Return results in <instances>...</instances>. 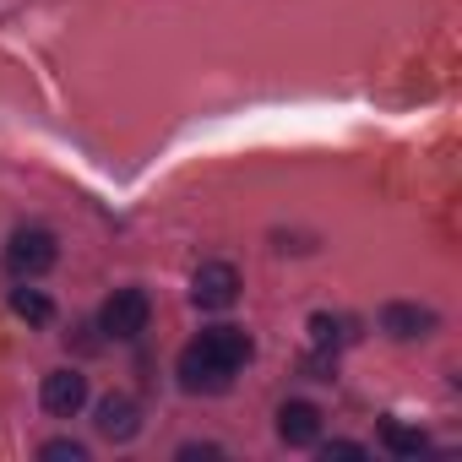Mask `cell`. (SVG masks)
<instances>
[{
	"instance_id": "ba28073f",
	"label": "cell",
	"mask_w": 462,
	"mask_h": 462,
	"mask_svg": "<svg viewBox=\"0 0 462 462\" xmlns=\"http://www.w3.org/2000/svg\"><path fill=\"white\" fill-rule=\"evenodd\" d=\"M228 381H235V375H228L223 365H212L196 343L180 354V386H185V392H223Z\"/></svg>"
},
{
	"instance_id": "4fadbf2b",
	"label": "cell",
	"mask_w": 462,
	"mask_h": 462,
	"mask_svg": "<svg viewBox=\"0 0 462 462\" xmlns=\"http://www.w3.org/2000/svg\"><path fill=\"white\" fill-rule=\"evenodd\" d=\"M39 457H50V462H88V446L82 440H50Z\"/></svg>"
},
{
	"instance_id": "6da1fadb",
	"label": "cell",
	"mask_w": 462,
	"mask_h": 462,
	"mask_svg": "<svg viewBox=\"0 0 462 462\" xmlns=\"http://www.w3.org/2000/svg\"><path fill=\"white\" fill-rule=\"evenodd\" d=\"M55 256H60V245H55L50 228H39V223L17 228V235L6 240V267H12L23 283H28V278H44V273L55 267Z\"/></svg>"
},
{
	"instance_id": "30bf717a",
	"label": "cell",
	"mask_w": 462,
	"mask_h": 462,
	"mask_svg": "<svg viewBox=\"0 0 462 462\" xmlns=\"http://www.w3.org/2000/svg\"><path fill=\"white\" fill-rule=\"evenodd\" d=\"M310 337H316V348L321 354H332V348H343V343H354V321L348 316H310Z\"/></svg>"
},
{
	"instance_id": "3957f363",
	"label": "cell",
	"mask_w": 462,
	"mask_h": 462,
	"mask_svg": "<svg viewBox=\"0 0 462 462\" xmlns=\"http://www.w3.org/2000/svg\"><path fill=\"white\" fill-rule=\"evenodd\" d=\"M235 300H240V273L228 267V262L196 267V278H190V305L196 310H228Z\"/></svg>"
},
{
	"instance_id": "5bb4252c",
	"label": "cell",
	"mask_w": 462,
	"mask_h": 462,
	"mask_svg": "<svg viewBox=\"0 0 462 462\" xmlns=\"http://www.w3.org/2000/svg\"><path fill=\"white\" fill-rule=\"evenodd\" d=\"M321 451H327V462H332V457H343V462H359V457H365V446H359V440H327Z\"/></svg>"
},
{
	"instance_id": "8992f818",
	"label": "cell",
	"mask_w": 462,
	"mask_h": 462,
	"mask_svg": "<svg viewBox=\"0 0 462 462\" xmlns=\"http://www.w3.org/2000/svg\"><path fill=\"white\" fill-rule=\"evenodd\" d=\"M142 430V408L125 397V392H109L104 402H98V435L104 440H131Z\"/></svg>"
},
{
	"instance_id": "7a4b0ae2",
	"label": "cell",
	"mask_w": 462,
	"mask_h": 462,
	"mask_svg": "<svg viewBox=\"0 0 462 462\" xmlns=\"http://www.w3.org/2000/svg\"><path fill=\"white\" fill-rule=\"evenodd\" d=\"M147 316H152V300H147L142 289H115V294L104 300V310H98V327H104V337L131 343V337L147 332Z\"/></svg>"
},
{
	"instance_id": "277c9868",
	"label": "cell",
	"mask_w": 462,
	"mask_h": 462,
	"mask_svg": "<svg viewBox=\"0 0 462 462\" xmlns=\"http://www.w3.org/2000/svg\"><path fill=\"white\" fill-rule=\"evenodd\" d=\"M196 348H201V354H207L212 365H223L228 375H235V370H240V365H245V359L256 354V343H251V337H245L240 327H207V332L196 337Z\"/></svg>"
},
{
	"instance_id": "8fae6325",
	"label": "cell",
	"mask_w": 462,
	"mask_h": 462,
	"mask_svg": "<svg viewBox=\"0 0 462 462\" xmlns=\"http://www.w3.org/2000/svg\"><path fill=\"white\" fill-rule=\"evenodd\" d=\"M381 446H386L392 457H419V451H424L430 440H424L419 430H408V424H397V419H386V424H381Z\"/></svg>"
},
{
	"instance_id": "9c48e42d",
	"label": "cell",
	"mask_w": 462,
	"mask_h": 462,
	"mask_svg": "<svg viewBox=\"0 0 462 462\" xmlns=\"http://www.w3.org/2000/svg\"><path fill=\"white\" fill-rule=\"evenodd\" d=\"M381 332H392L397 343L430 337V332H435V310H424V305H386V310H381Z\"/></svg>"
},
{
	"instance_id": "7c38bea8",
	"label": "cell",
	"mask_w": 462,
	"mask_h": 462,
	"mask_svg": "<svg viewBox=\"0 0 462 462\" xmlns=\"http://www.w3.org/2000/svg\"><path fill=\"white\" fill-rule=\"evenodd\" d=\"M12 310H17L23 321H33V327H50V316H55V305H50L39 289H17V294H12Z\"/></svg>"
},
{
	"instance_id": "52a82bcc",
	"label": "cell",
	"mask_w": 462,
	"mask_h": 462,
	"mask_svg": "<svg viewBox=\"0 0 462 462\" xmlns=\"http://www.w3.org/2000/svg\"><path fill=\"white\" fill-rule=\"evenodd\" d=\"M278 435H283V446H316L321 440V408L316 402H283L278 408Z\"/></svg>"
},
{
	"instance_id": "5b68a950",
	"label": "cell",
	"mask_w": 462,
	"mask_h": 462,
	"mask_svg": "<svg viewBox=\"0 0 462 462\" xmlns=\"http://www.w3.org/2000/svg\"><path fill=\"white\" fill-rule=\"evenodd\" d=\"M82 402H88V375H77V370H50L44 375V408L55 419L82 413Z\"/></svg>"
}]
</instances>
